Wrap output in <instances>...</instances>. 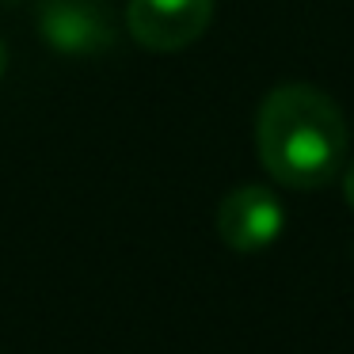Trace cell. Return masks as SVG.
I'll use <instances>...</instances> for the list:
<instances>
[{
  "mask_svg": "<svg viewBox=\"0 0 354 354\" xmlns=\"http://www.w3.org/2000/svg\"><path fill=\"white\" fill-rule=\"evenodd\" d=\"M255 149L270 179L313 191L339 176L346 160V118L331 95L308 84H282L263 100Z\"/></svg>",
  "mask_w": 354,
  "mask_h": 354,
  "instance_id": "cell-1",
  "label": "cell"
},
{
  "mask_svg": "<svg viewBox=\"0 0 354 354\" xmlns=\"http://www.w3.org/2000/svg\"><path fill=\"white\" fill-rule=\"evenodd\" d=\"M39 31L50 50L69 57L107 54L115 46V8L107 0H42Z\"/></svg>",
  "mask_w": 354,
  "mask_h": 354,
  "instance_id": "cell-2",
  "label": "cell"
},
{
  "mask_svg": "<svg viewBox=\"0 0 354 354\" xmlns=\"http://www.w3.org/2000/svg\"><path fill=\"white\" fill-rule=\"evenodd\" d=\"M214 0H130L126 27L133 42L156 54L183 50L209 27Z\"/></svg>",
  "mask_w": 354,
  "mask_h": 354,
  "instance_id": "cell-3",
  "label": "cell"
},
{
  "mask_svg": "<svg viewBox=\"0 0 354 354\" xmlns=\"http://www.w3.org/2000/svg\"><path fill=\"white\" fill-rule=\"evenodd\" d=\"M286 209L267 187H236L217 206V232L232 252H263L282 236Z\"/></svg>",
  "mask_w": 354,
  "mask_h": 354,
  "instance_id": "cell-4",
  "label": "cell"
},
{
  "mask_svg": "<svg viewBox=\"0 0 354 354\" xmlns=\"http://www.w3.org/2000/svg\"><path fill=\"white\" fill-rule=\"evenodd\" d=\"M343 194H346V202H351V209H354V160L346 164V176H343Z\"/></svg>",
  "mask_w": 354,
  "mask_h": 354,
  "instance_id": "cell-5",
  "label": "cell"
},
{
  "mask_svg": "<svg viewBox=\"0 0 354 354\" xmlns=\"http://www.w3.org/2000/svg\"><path fill=\"white\" fill-rule=\"evenodd\" d=\"M4 69H8V50H4V42H0V77H4Z\"/></svg>",
  "mask_w": 354,
  "mask_h": 354,
  "instance_id": "cell-6",
  "label": "cell"
}]
</instances>
